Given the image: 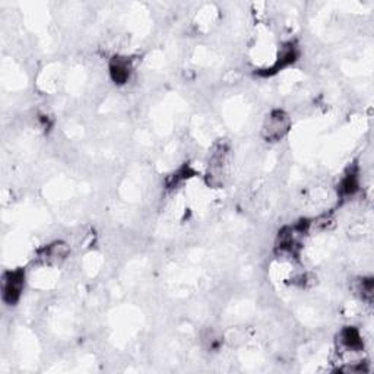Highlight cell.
Returning <instances> with one entry per match:
<instances>
[{
	"label": "cell",
	"mask_w": 374,
	"mask_h": 374,
	"mask_svg": "<svg viewBox=\"0 0 374 374\" xmlns=\"http://www.w3.org/2000/svg\"><path fill=\"white\" fill-rule=\"evenodd\" d=\"M291 117L287 111L275 108L266 115L264 123H262L260 135L268 143H278L287 138L291 130Z\"/></svg>",
	"instance_id": "6da1fadb"
},
{
	"label": "cell",
	"mask_w": 374,
	"mask_h": 374,
	"mask_svg": "<svg viewBox=\"0 0 374 374\" xmlns=\"http://www.w3.org/2000/svg\"><path fill=\"white\" fill-rule=\"evenodd\" d=\"M25 271L22 268L6 271L2 276V302L6 306H15L21 300L25 288Z\"/></svg>",
	"instance_id": "7a4b0ae2"
},
{
	"label": "cell",
	"mask_w": 374,
	"mask_h": 374,
	"mask_svg": "<svg viewBox=\"0 0 374 374\" xmlns=\"http://www.w3.org/2000/svg\"><path fill=\"white\" fill-rule=\"evenodd\" d=\"M298 56H300V50H298V46L294 41H288V43H285L283 47L279 49L273 65L266 67V69H260L257 73L260 75V77H265V78L275 77L276 73L283 72L284 69H287L291 65H294L298 60Z\"/></svg>",
	"instance_id": "3957f363"
},
{
	"label": "cell",
	"mask_w": 374,
	"mask_h": 374,
	"mask_svg": "<svg viewBox=\"0 0 374 374\" xmlns=\"http://www.w3.org/2000/svg\"><path fill=\"white\" fill-rule=\"evenodd\" d=\"M228 155H230V149L226 143L217 145L214 151L211 153L209 172H208L209 184L212 186L222 184V177L226 176V168L228 164Z\"/></svg>",
	"instance_id": "277c9868"
},
{
	"label": "cell",
	"mask_w": 374,
	"mask_h": 374,
	"mask_svg": "<svg viewBox=\"0 0 374 374\" xmlns=\"http://www.w3.org/2000/svg\"><path fill=\"white\" fill-rule=\"evenodd\" d=\"M70 254V246L65 241H54L41 247L37 253V262L40 265H59L65 262Z\"/></svg>",
	"instance_id": "5b68a950"
},
{
	"label": "cell",
	"mask_w": 374,
	"mask_h": 374,
	"mask_svg": "<svg viewBox=\"0 0 374 374\" xmlns=\"http://www.w3.org/2000/svg\"><path fill=\"white\" fill-rule=\"evenodd\" d=\"M134 72V63L132 59L126 58V56L116 54L108 62V75L110 79L116 85H124L129 82L130 77Z\"/></svg>",
	"instance_id": "8992f818"
},
{
	"label": "cell",
	"mask_w": 374,
	"mask_h": 374,
	"mask_svg": "<svg viewBox=\"0 0 374 374\" xmlns=\"http://www.w3.org/2000/svg\"><path fill=\"white\" fill-rule=\"evenodd\" d=\"M338 348L342 352H349V354H357L364 351V341L361 332L355 326H345L340 330L338 333Z\"/></svg>",
	"instance_id": "52a82bcc"
},
{
	"label": "cell",
	"mask_w": 374,
	"mask_h": 374,
	"mask_svg": "<svg viewBox=\"0 0 374 374\" xmlns=\"http://www.w3.org/2000/svg\"><path fill=\"white\" fill-rule=\"evenodd\" d=\"M360 186V168L354 164L344 173L338 183V196L341 199H349L359 193Z\"/></svg>",
	"instance_id": "ba28073f"
},
{
	"label": "cell",
	"mask_w": 374,
	"mask_h": 374,
	"mask_svg": "<svg viewBox=\"0 0 374 374\" xmlns=\"http://www.w3.org/2000/svg\"><path fill=\"white\" fill-rule=\"evenodd\" d=\"M195 176L193 168L189 164H184L181 165L177 172H174L173 174H170L165 180L167 184V189H176L177 186H180L181 183H184L186 180H189Z\"/></svg>",
	"instance_id": "9c48e42d"
},
{
	"label": "cell",
	"mask_w": 374,
	"mask_h": 374,
	"mask_svg": "<svg viewBox=\"0 0 374 374\" xmlns=\"http://www.w3.org/2000/svg\"><path fill=\"white\" fill-rule=\"evenodd\" d=\"M357 292L360 294L361 300L371 303L373 300V292H374V284L373 278H361L357 283Z\"/></svg>",
	"instance_id": "30bf717a"
}]
</instances>
